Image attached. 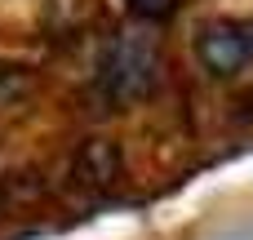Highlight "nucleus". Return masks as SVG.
I'll return each mask as SVG.
<instances>
[{"label":"nucleus","mask_w":253,"mask_h":240,"mask_svg":"<svg viewBox=\"0 0 253 240\" xmlns=\"http://www.w3.org/2000/svg\"><path fill=\"white\" fill-rule=\"evenodd\" d=\"M173 9H178V0H129V13L142 22H165V18H173Z\"/></svg>","instance_id":"obj_3"},{"label":"nucleus","mask_w":253,"mask_h":240,"mask_svg":"<svg viewBox=\"0 0 253 240\" xmlns=\"http://www.w3.org/2000/svg\"><path fill=\"white\" fill-rule=\"evenodd\" d=\"M98 80H102V89H107L116 102H133V98H142V94L156 85V49H151L147 40H138V36H120V40H111Z\"/></svg>","instance_id":"obj_1"},{"label":"nucleus","mask_w":253,"mask_h":240,"mask_svg":"<svg viewBox=\"0 0 253 240\" xmlns=\"http://www.w3.org/2000/svg\"><path fill=\"white\" fill-rule=\"evenodd\" d=\"M196 53L200 62L213 71V76H236L253 62V18H218L209 27H200V40H196Z\"/></svg>","instance_id":"obj_2"}]
</instances>
